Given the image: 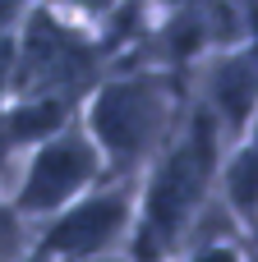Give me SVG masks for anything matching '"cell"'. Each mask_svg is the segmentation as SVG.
I'll return each mask as SVG.
<instances>
[{
	"instance_id": "3957f363",
	"label": "cell",
	"mask_w": 258,
	"mask_h": 262,
	"mask_svg": "<svg viewBox=\"0 0 258 262\" xmlns=\"http://www.w3.org/2000/svg\"><path fill=\"white\" fill-rule=\"evenodd\" d=\"M111 55L115 51L102 32L65 18L46 0H37L23 23V37H18V60H14L5 106L28 101V106H55V111L78 115L88 88L111 69Z\"/></svg>"
},
{
	"instance_id": "ba28073f",
	"label": "cell",
	"mask_w": 258,
	"mask_h": 262,
	"mask_svg": "<svg viewBox=\"0 0 258 262\" xmlns=\"http://www.w3.org/2000/svg\"><path fill=\"white\" fill-rule=\"evenodd\" d=\"M37 0H0V106L9 97V78H14V60H18V37L23 23L32 14Z\"/></svg>"
},
{
	"instance_id": "30bf717a",
	"label": "cell",
	"mask_w": 258,
	"mask_h": 262,
	"mask_svg": "<svg viewBox=\"0 0 258 262\" xmlns=\"http://www.w3.org/2000/svg\"><path fill=\"white\" fill-rule=\"evenodd\" d=\"M180 262H245V249L235 244V235H203Z\"/></svg>"
},
{
	"instance_id": "6da1fadb",
	"label": "cell",
	"mask_w": 258,
	"mask_h": 262,
	"mask_svg": "<svg viewBox=\"0 0 258 262\" xmlns=\"http://www.w3.org/2000/svg\"><path fill=\"white\" fill-rule=\"evenodd\" d=\"M222 129L185 97L175 134L162 143V152L143 166L134 180V230L129 253L134 262H166L185 244H194L199 221L212 207L217 193V166L226 157Z\"/></svg>"
},
{
	"instance_id": "277c9868",
	"label": "cell",
	"mask_w": 258,
	"mask_h": 262,
	"mask_svg": "<svg viewBox=\"0 0 258 262\" xmlns=\"http://www.w3.org/2000/svg\"><path fill=\"white\" fill-rule=\"evenodd\" d=\"M106 180V166H102V152L92 147L88 129L74 120H65L60 129L42 134L32 147L18 152V170L14 180H5L0 189L9 193L14 212L28 221V226H42L46 216H55L60 207H69L78 193H88L92 184Z\"/></svg>"
},
{
	"instance_id": "8992f818",
	"label": "cell",
	"mask_w": 258,
	"mask_h": 262,
	"mask_svg": "<svg viewBox=\"0 0 258 262\" xmlns=\"http://www.w3.org/2000/svg\"><path fill=\"white\" fill-rule=\"evenodd\" d=\"M194 106L222 129L226 143H240L254 134V106H258V74H254V41L240 37L231 46H217L199 60L194 88H185Z\"/></svg>"
},
{
	"instance_id": "52a82bcc",
	"label": "cell",
	"mask_w": 258,
	"mask_h": 262,
	"mask_svg": "<svg viewBox=\"0 0 258 262\" xmlns=\"http://www.w3.org/2000/svg\"><path fill=\"white\" fill-rule=\"evenodd\" d=\"M258 143L254 134L231 143L222 166H217V198L226 203L231 212V226H240L245 235H254V221H258Z\"/></svg>"
},
{
	"instance_id": "7a4b0ae2",
	"label": "cell",
	"mask_w": 258,
	"mask_h": 262,
	"mask_svg": "<svg viewBox=\"0 0 258 262\" xmlns=\"http://www.w3.org/2000/svg\"><path fill=\"white\" fill-rule=\"evenodd\" d=\"M185 74H171L162 64H129L106 69L83 106L78 124L88 129L92 147L102 152V166L111 180H138L143 166L162 152V143L175 134L185 111Z\"/></svg>"
},
{
	"instance_id": "5b68a950",
	"label": "cell",
	"mask_w": 258,
	"mask_h": 262,
	"mask_svg": "<svg viewBox=\"0 0 258 262\" xmlns=\"http://www.w3.org/2000/svg\"><path fill=\"white\" fill-rule=\"evenodd\" d=\"M134 230V180H102L69 207L32 226V253L46 262H102Z\"/></svg>"
},
{
	"instance_id": "9c48e42d",
	"label": "cell",
	"mask_w": 258,
	"mask_h": 262,
	"mask_svg": "<svg viewBox=\"0 0 258 262\" xmlns=\"http://www.w3.org/2000/svg\"><path fill=\"white\" fill-rule=\"evenodd\" d=\"M32 253V226L14 212L9 193L0 189V262H18Z\"/></svg>"
}]
</instances>
